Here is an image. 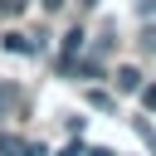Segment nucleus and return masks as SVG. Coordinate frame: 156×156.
<instances>
[{"label": "nucleus", "instance_id": "obj_2", "mask_svg": "<svg viewBox=\"0 0 156 156\" xmlns=\"http://www.w3.org/2000/svg\"><path fill=\"white\" fill-rule=\"evenodd\" d=\"M0 44H5V54H34L39 44L29 39V34H20V29H10V34H0Z\"/></svg>", "mask_w": 156, "mask_h": 156}, {"label": "nucleus", "instance_id": "obj_11", "mask_svg": "<svg viewBox=\"0 0 156 156\" xmlns=\"http://www.w3.org/2000/svg\"><path fill=\"white\" fill-rule=\"evenodd\" d=\"M136 10H141L146 20H156V0H136Z\"/></svg>", "mask_w": 156, "mask_h": 156}, {"label": "nucleus", "instance_id": "obj_6", "mask_svg": "<svg viewBox=\"0 0 156 156\" xmlns=\"http://www.w3.org/2000/svg\"><path fill=\"white\" fill-rule=\"evenodd\" d=\"M15 102H20V88L15 83H0V112H10Z\"/></svg>", "mask_w": 156, "mask_h": 156}, {"label": "nucleus", "instance_id": "obj_5", "mask_svg": "<svg viewBox=\"0 0 156 156\" xmlns=\"http://www.w3.org/2000/svg\"><path fill=\"white\" fill-rule=\"evenodd\" d=\"M132 127H136V136H141V141H146V146L156 151V127H151L146 117H132Z\"/></svg>", "mask_w": 156, "mask_h": 156}, {"label": "nucleus", "instance_id": "obj_14", "mask_svg": "<svg viewBox=\"0 0 156 156\" xmlns=\"http://www.w3.org/2000/svg\"><path fill=\"white\" fill-rule=\"evenodd\" d=\"M39 5H44V10H58V5H68V0H39Z\"/></svg>", "mask_w": 156, "mask_h": 156}, {"label": "nucleus", "instance_id": "obj_3", "mask_svg": "<svg viewBox=\"0 0 156 156\" xmlns=\"http://www.w3.org/2000/svg\"><path fill=\"white\" fill-rule=\"evenodd\" d=\"M136 88H141V73H136L132 63H122V68H117V93H136Z\"/></svg>", "mask_w": 156, "mask_h": 156}, {"label": "nucleus", "instance_id": "obj_1", "mask_svg": "<svg viewBox=\"0 0 156 156\" xmlns=\"http://www.w3.org/2000/svg\"><path fill=\"white\" fill-rule=\"evenodd\" d=\"M0 156H49L39 141H24V136H15V132H0Z\"/></svg>", "mask_w": 156, "mask_h": 156}, {"label": "nucleus", "instance_id": "obj_4", "mask_svg": "<svg viewBox=\"0 0 156 156\" xmlns=\"http://www.w3.org/2000/svg\"><path fill=\"white\" fill-rule=\"evenodd\" d=\"M83 39H88L83 29H68V34H63V58H78V49H83Z\"/></svg>", "mask_w": 156, "mask_h": 156}, {"label": "nucleus", "instance_id": "obj_8", "mask_svg": "<svg viewBox=\"0 0 156 156\" xmlns=\"http://www.w3.org/2000/svg\"><path fill=\"white\" fill-rule=\"evenodd\" d=\"M88 102H93V107H102V112H107V107H112V98H107V93H98V88H93V93H88Z\"/></svg>", "mask_w": 156, "mask_h": 156}, {"label": "nucleus", "instance_id": "obj_12", "mask_svg": "<svg viewBox=\"0 0 156 156\" xmlns=\"http://www.w3.org/2000/svg\"><path fill=\"white\" fill-rule=\"evenodd\" d=\"M58 156H83V141H68V146H63Z\"/></svg>", "mask_w": 156, "mask_h": 156}, {"label": "nucleus", "instance_id": "obj_13", "mask_svg": "<svg viewBox=\"0 0 156 156\" xmlns=\"http://www.w3.org/2000/svg\"><path fill=\"white\" fill-rule=\"evenodd\" d=\"M83 156H117V151H107V146H88Z\"/></svg>", "mask_w": 156, "mask_h": 156}, {"label": "nucleus", "instance_id": "obj_7", "mask_svg": "<svg viewBox=\"0 0 156 156\" xmlns=\"http://www.w3.org/2000/svg\"><path fill=\"white\" fill-rule=\"evenodd\" d=\"M141 107L156 112V83H141Z\"/></svg>", "mask_w": 156, "mask_h": 156}, {"label": "nucleus", "instance_id": "obj_10", "mask_svg": "<svg viewBox=\"0 0 156 156\" xmlns=\"http://www.w3.org/2000/svg\"><path fill=\"white\" fill-rule=\"evenodd\" d=\"M24 10V0H0V15H20Z\"/></svg>", "mask_w": 156, "mask_h": 156}, {"label": "nucleus", "instance_id": "obj_9", "mask_svg": "<svg viewBox=\"0 0 156 156\" xmlns=\"http://www.w3.org/2000/svg\"><path fill=\"white\" fill-rule=\"evenodd\" d=\"M141 49H151V54H156V24H146V29H141Z\"/></svg>", "mask_w": 156, "mask_h": 156}]
</instances>
